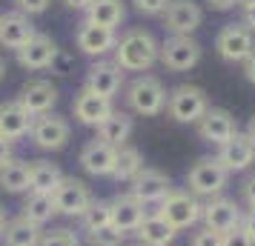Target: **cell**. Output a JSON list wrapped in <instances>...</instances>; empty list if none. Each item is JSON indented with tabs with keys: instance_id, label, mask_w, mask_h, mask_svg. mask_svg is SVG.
I'll list each match as a JSON object with an SVG mask.
<instances>
[{
	"instance_id": "obj_49",
	"label": "cell",
	"mask_w": 255,
	"mask_h": 246,
	"mask_svg": "<svg viewBox=\"0 0 255 246\" xmlns=\"http://www.w3.org/2000/svg\"><path fill=\"white\" fill-rule=\"evenodd\" d=\"M3 226H6V209H3V203H0V232H3Z\"/></svg>"
},
{
	"instance_id": "obj_20",
	"label": "cell",
	"mask_w": 255,
	"mask_h": 246,
	"mask_svg": "<svg viewBox=\"0 0 255 246\" xmlns=\"http://www.w3.org/2000/svg\"><path fill=\"white\" fill-rule=\"evenodd\" d=\"M235 132H238L235 129V120H232V115L227 109H207L204 117L198 120V135L207 143H215V146L227 143Z\"/></svg>"
},
{
	"instance_id": "obj_11",
	"label": "cell",
	"mask_w": 255,
	"mask_h": 246,
	"mask_svg": "<svg viewBox=\"0 0 255 246\" xmlns=\"http://www.w3.org/2000/svg\"><path fill=\"white\" fill-rule=\"evenodd\" d=\"M227 172H244L255 164V143L250 141L247 132H235L227 143L218 146V158H215Z\"/></svg>"
},
{
	"instance_id": "obj_33",
	"label": "cell",
	"mask_w": 255,
	"mask_h": 246,
	"mask_svg": "<svg viewBox=\"0 0 255 246\" xmlns=\"http://www.w3.org/2000/svg\"><path fill=\"white\" fill-rule=\"evenodd\" d=\"M86 241H89V246H124L127 235L115 226H104L98 232H86Z\"/></svg>"
},
{
	"instance_id": "obj_23",
	"label": "cell",
	"mask_w": 255,
	"mask_h": 246,
	"mask_svg": "<svg viewBox=\"0 0 255 246\" xmlns=\"http://www.w3.org/2000/svg\"><path fill=\"white\" fill-rule=\"evenodd\" d=\"M115 155H118L115 146H109V143H104V141H89L81 149L83 172H89V175H95V177L112 175V169H115Z\"/></svg>"
},
{
	"instance_id": "obj_5",
	"label": "cell",
	"mask_w": 255,
	"mask_h": 246,
	"mask_svg": "<svg viewBox=\"0 0 255 246\" xmlns=\"http://www.w3.org/2000/svg\"><path fill=\"white\" fill-rule=\"evenodd\" d=\"M163 109L169 112L175 123H198L204 117V112L209 109V100L207 92L198 89V86H178V89L169 92Z\"/></svg>"
},
{
	"instance_id": "obj_43",
	"label": "cell",
	"mask_w": 255,
	"mask_h": 246,
	"mask_svg": "<svg viewBox=\"0 0 255 246\" xmlns=\"http://www.w3.org/2000/svg\"><path fill=\"white\" fill-rule=\"evenodd\" d=\"M241 226L247 229V235L253 238V244H255V209H250V215H247V218H241Z\"/></svg>"
},
{
	"instance_id": "obj_14",
	"label": "cell",
	"mask_w": 255,
	"mask_h": 246,
	"mask_svg": "<svg viewBox=\"0 0 255 246\" xmlns=\"http://www.w3.org/2000/svg\"><path fill=\"white\" fill-rule=\"evenodd\" d=\"M60 49L58 43L52 40L49 35H40L37 32L26 46H20L14 55H17V63H20V69L26 72H43L52 66V60H55V55H58Z\"/></svg>"
},
{
	"instance_id": "obj_12",
	"label": "cell",
	"mask_w": 255,
	"mask_h": 246,
	"mask_svg": "<svg viewBox=\"0 0 255 246\" xmlns=\"http://www.w3.org/2000/svg\"><path fill=\"white\" fill-rule=\"evenodd\" d=\"M201 23L204 12L195 0H169V6L163 9V26L172 35H192Z\"/></svg>"
},
{
	"instance_id": "obj_10",
	"label": "cell",
	"mask_w": 255,
	"mask_h": 246,
	"mask_svg": "<svg viewBox=\"0 0 255 246\" xmlns=\"http://www.w3.org/2000/svg\"><path fill=\"white\" fill-rule=\"evenodd\" d=\"M215 49H218V55L224 60H230V63H244V58L255 49L253 32L244 23L224 26L218 32V37H215Z\"/></svg>"
},
{
	"instance_id": "obj_17",
	"label": "cell",
	"mask_w": 255,
	"mask_h": 246,
	"mask_svg": "<svg viewBox=\"0 0 255 246\" xmlns=\"http://www.w3.org/2000/svg\"><path fill=\"white\" fill-rule=\"evenodd\" d=\"M72 112L78 117V123L98 129L115 109H112V100H106V97L89 92V89H81V92L75 94V100H72Z\"/></svg>"
},
{
	"instance_id": "obj_42",
	"label": "cell",
	"mask_w": 255,
	"mask_h": 246,
	"mask_svg": "<svg viewBox=\"0 0 255 246\" xmlns=\"http://www.w3.org/2000/svg\"><path fill=\"white\" fill-rule=\"evenodd\" d=\"M9 161H14V155H12V143L0 138V169L9 164Z\"/></svg>"
},
{
	"instance_id": "obj_8",
	"label": "cell",
	"mask_w": 255,
	"mask_h": 246,
	"mask_svg": "<svg viewBox=\"0 0 255 246\" xmlns=\"http://www.w3.org/2000/svg\"><path fill=\"white\" fill-rule=\"evenodd\" d=\"M158 60L169 72H189L201 60V43L189 35H172L169 40H163Z\"/></svg>"
},
{
	"instance_id": "obj_39",
	"label": "cell",
	"mask_w": 255,
	"mask_h": 246,
	"mask_svg": "<svg viewBox=\"0 0 255 246\" xmlns=\"http://www.w3.org/2000/svg\"><path fill=\"white\" fill-rule=\"evenodd\" d=\"M69 66H72V55H66V52H58L49 69L55 72V75H69Z\"/></svg>"
},
{
	"instance_id": "obj_13",
	"label": "cell",
	"mask_w": 255,
	"mask_h": 246,
	"mask_svg": "<svg viewBox=\"0 0 255 246\" xmlns=\"http://www.w3.org/2000/svg\"><path fill=\"white\" fill-rule=\"evenodd\" d=\"M241 206L230 198H209V203H204V212H201V221L207 229L212 232H230L235 226H241Z\"/></svg>"
},
{
	"instance_id": "obj_31",
	"label": "cell",
	"mask_w": 255,
	"mask_h": 246,
	"mask_svg": "<svg viewBox=\"0 0 255 246\" xmlns=\"http://www.w3.org/2000/svg\"><path fill=\"white\" fill-rule=\"evenodd\" d=\"M140 169H143V155L135 149V146H121L115 155V169H112V177L115 180H132V177L138 175Z\"/></svg>"
},
{
	"instance_id": "obj_38",
	"label": "cell",
	"mask_w": 255,
	"mask_h": 246,
	"mask_svg": "<svg viewBox=\"0 0 255 246\" xmlns=\"http://www.w3.org/2000/svg\"><path fill=\"white\" fill-rule=\"evenodd\" d=\"M189 246H221V235L212 232V229H198L195 235H192V241H189Z\"/></svg>"
},
{
	"instance_id": "obj_19",
	"label": "cell",
	"mask_w": 255,
	"mask_h": 246,
	"mask_svg": "<svg viewBox=\"0 0 255 246\" xmlns=\"http://www.w3.org/2000/svg\"><path fill=\"white\" fill-rule=\"evenodd\" d=\"M32 123H35V117L29 115L17 100L0 103V138L3 141L14 143V141H20V138H26L32 132Z\"/></svg>"
},
{
	"instance_id": "obj_47",
	"label": "cell",
	"mask_w": 255,
	"mask_h": 246,
	"mask_svg": "<svg viewBox=\"0 0 255 246\" xmlns=\"http://www.w3.org/2000/svg\"><path fill=\"white\" fill-rule=\"evenodd\" d=\"M247 135H250V141L255 143V115H253V120H250V129H247Z\"/></svg>"
},
{
	"instance_id": "obj_36",
	"label": "cell",
	"mask_w": 255,
	"mask_h": 246,
	"mask_svg": "<svg viewBox=\"0 0 255 246\" xmlns=\"http://www.w3.org/2000/svg\"><path fill=\"white\" fill-rule=\"evenodd\" d=\"M49 3H52V0H14L17 12L26 14V17H32V14H43L49 9Z\"/></svg>"
},
{
	"instance_id": "obj_40",
	"label": "cell",
	"mask_w": 255,
	"mask_h": 246,
	"mask_svg": "<svg viewBox=\"0 0 255 246\" xmlns=\"http://www.w3.org/2000/svg\"><path fill=\"white\" fill-rule=\"evenodd\" d=\"M244 200H247L250 209H255V175H250L247 183H244Z\"/></svg>"
},
{
	"instance_id": "obj_29",
	"label": "cell",
	"mask_w": 255,
	"mask_h": 246,
	"mask_svg": "<svg viewBox=\"0 0 255 246\" xmlns=\"http://www.w3.org/2000/svg\"><path fill=\"white\" fill-rule=\"evenodd\" d=\"M58 212H55V203H52V195H35V192H29V198L23 203V212H20V218H26L29 223H35V226H46L52 218H55Z\"/></svg>"
},
{
	"instance_id": "obj_30",
	"label": "cell",
	"mask_w": 255,
	"mask_h": 246,
	"mask_svg": "<svg viewBox=\"0 0 255 246\" xmlns=\"http://www.w3.org/2000/svg\"><path fill=\"white\" fill-rule=\"evenodd\" d=\"M0 189L9 195H23L29 192V164L23 161H9L0 169Z\"/></svg>"
},
{
	"instance_id": "obj_22",
	"label": "cell",
	"mask_w": 255,
	"mask_h": 246,
	"mask_svg": "<svg viewBox=\"0 0 255 246\" xmlns=\"http://www.w3.org/2000/svg\"><path fill=\"white\" fill-rule=\"evenodd\" d=\"M109 215H112V226L127 235V232H135L140 221L146 218V206L138 203L132 195H115L109 200Z\"/></svg>"
},
{
	"instance_id": "obj_26",
	"label": "cell",
	"mask_w": 255,
	"mask_h": 246,
	"mask_svg": "<svg viewBox=\"0 0 255 246\" xmlns=\"http://www.w3.org/2000/svg\"><path fill=\"white\" fill-rule=\"evenodd\" d=\"M40 226L29 223L26 218H12L6 221L3 232H0V244L3 246H37L40 244Z\"/></svg>"
},
{
	"instance_id": "obj_41",
	"label": "cell",
	"mask_w": 255,
	"mask_h": 246,
	"mask_svg": "<svg viewBox=\"0 0 255 246\" xmlns=\"http://www.w3.org/2000/svg\"><path fill=\"white\" fill-rule=\"evenodd\" d=\"M244 75H247V81L255 83V49L244 58Z\"/></svg>"
},
{
	"instance_id": "obj_15",
	"label": "cell",
	"mask_w": 255,
	"mask_h": 246,
	"mask_svg": "<svg viewBox=\"0 0 255 246\" xmlns=\"http://www.w3.org/2000/svg\"><path fill=\"white\" fill-rule=\"evenodd\" d=\"M121 86H124V72L118 69L112 60H98L89 66L86 72V86L83 89H89V92L101 94L106 100H112L118 92H121Z\"/></svg>"
},
{
	"instance_id": "obj_2",
	"label": "cell",
	"mask_w": 255,
	"mask_h": 246,
	"mask_svg": "<svg viewBox=\"0 0 255 246\" xmlns=\"http://www.w3.org/2000/svg\"><path fill=\"white\" fill-rule=\"evenodd\" d=\"M201 212H204V203H201L192 192H184V189H172V192L158 203V218H163L175 232L195 226V223L201 221Z\"/></svg>"
},
{
	"instance_id": "obj_37",
	"label": "cell",
	"mask_w": 255,
	"mask_h": 246,
	"mask_svg": "<svg viewBox=\"0 0 255 246\" xmlns=\"http://www.w3.org/2000/svg\"><path fill=\"white\" fill-rule=\"evenodd\" d=\"M135 9L146 17H155V14H163V9L169 6V0H132Z\"/></svg>"
},
{
	"instance_id": "obj_4",
	"label": "cell",
	"mask_w": 255,
	"mask_h": 246,
	"mask_svg": "<svg viewBox=\"0 0 255 246\" xmlns=\"http://www.w3.org/2000/svg\"><path fill=\"white\" fill-rule=\"evenodd\" d=\"M227 177H230V172L215 158H201L186 172V186L195 198H218L227 186Z\"/></svg>"
},
{
	"instance_id": "obj_34",
	"label": "cell",
	"mask_w": 255,
	"mask_h": 246,
	"mask_svg": "<svg viewBox=\"0 0 255 246\" xmlns=\"http://www.w3.org/2000/svg\"><path fill=\"white\" fill-rule=\"evenodd\" d=\"M37 246H81V238L72 229H52V232L40 235V244Z\"/></svg>"
},
{
	"instance_id": "obj_27",
	"label": "cell",
	"mask_w": 255,
	"mask_h": 246,
	"mask_svg": "<svg viewBox=\"0 0 255 246\" xmlns=\"http://www.w3.org/2000/svg\"><path fill=\"white\" fill-rule=\"evenodd\" d=\"M60 180H63V172L55 164H49V161L29 164V192H35V195H52Z\"/></svg>"
},
{
	"instance_id": "obj_46",
	"label": "cell",
	"mask_w": 255,
	"mask_h": 246,
	"mask_svg": "<svg viewBox=\"0 0 255 246\" xmlns=\"http://www.w3.org/2000/svg\"><path fill=\"white\" fill-rule=\"evenodd\" d=\"M63 6H69V9H78V12H86V6L92 3V0H60Z\"/></svg>"
},
{
	"instance_id": "obj_3",
	"label": "cell",
	"mask_w": 255,
	"mask_h": 246,
	"mask_svg": "<svg viewBox=\"0 0 255 246\" xmlns=\"http://www.w3.org/2000/svg\"><path fill=\"white\" fill-rule=\"evenodd\" d=\"M127 103L132 112H138L143 117H155L163 112L166 106V89L158 78L152 75H140L127 86Z\"/></svg>"
},
{
	"instance_id": "obj_24",
	"label": "cell",
	"mask_w": 255,
	"mask_h": 246,
	"mask_svg": "<svg viewBox=\"0 0 255 246\" xmlns=\"http://www.w3.org/2000/svg\"><path fill=\"white\" fill-rule=\"evenodd\" d=\"M124 17H127L124 0H92L86 6V20L95 26H104V29H112V32L124 23Z\"/></svg>"
},
{
	"instance_id": "obj_6",
	"label": "cell",
	"mask_w": 255,
	"mask_h": 246,
	"mask_svg": "<svg viewBox=\"0 0 255 246\" xmlns=\"http://www.w3.org/2000/svg\"><path fill=\"white\" fill-rule=\"evenodd\" d=\"M29 135H32V143H35L37 149H43V152H60L72 138V126L66 117L49 112V115L35 117Z\"/></svg>"
},
{
	"instance_id": "obj_32",
	"label": "cell",
	"mask_w": 255,
	"mask_h": 246,
	"mask_svg": "<svg viewBox=\"0 0 255 246\" xmlns=\"http://www.w3.org/2000/svg\"><path fill=\"white\" fill-rule=\"evenodd\" d=\"M81 223L86 232H98L104 226H112V215H109V200H92L89 209L81 215Z\"/></svg>"
},
{
	"instance_id": "obj_18",
	"label": "cell",
	"mask_w": 255,
	"mask_h": 246,
	"mask_svg": "<svg viewBox=\"0 0 255 246\" xmlns=\"http://www.w3.org/2000/svg\"><path fill=\"white\" fill-rule=\"evenodd\" d=\"M17 103L23 106L32 117L49 115L52 106L58 103V89L49 81H29V83H23V89L17 94Z\"/></svg>"
},
{
	"instance_id": "obj_50",
	"label": "cell",
	"mask_w": 255,
	"mask_h": 246,
	"mask_svg": "<svg viewBox=\"0 0 255 246\" xmlns=\"http://www.w3.org/2000/svg\"><path fill=\"white\" fill-rule=\"evenodd\" d=\"M3 78H6V60L0 58V81H3Z\"/></svg>"
},
{
	"instance_id": "obj_1",
	"label": "cell",
	"mask_w": 255,
	"mask_h": 246,
	"mask_svg": "<svg viewBox=\"0 0 255 246\" xmlns=\"http://www.w3.org/2000/svg\"><path fill=\"white\" fill-rule=\"evenodd\" d=\"M115 63L121 72H146L158 63L161 46L146 29H129L124 37H118L115 43Z\"/></svg>"
},
{
	"instance_id": "obj_9",
	"label": "cell",
	"mask_w": 255,
	"mask_h": 246,
	"mask_svg": "<svg viewBox=\"0 0 255 246\" xmlns=\"http://www.w3.org/2000/svg\"><path fill=\"white\" fill-rule=\"evenodd\" d=\"M129 183H132L129 195L138 200V203H143V206H149V203H161V200L172 192L169 177L163 175L161 169H149V166H143Z\"/></svg>"
},
{
	"instance_id": "obj_21",
	"label": "cell",
	"mask_w": 255,
	"mask_h": 246,
	"mask_svg": "<svg viewBox=\"0 0 255 246\" xmlns=\"http://www.w3.org/2000/svg\"><path fill=\"white\" fill-rule=\"evenodd\" d=\"M35 35H37V29L32 26V20L26 14H20V12L0 14V46L17 52V49L26 46Z\"/></svg>"
},
{
	"instance_id": "obj_45",
	"label": "cell",
	"mask_w": 255,
	"mask_h": 246,
	"mask_svg": "<svg viewBox=\"0 0 255 246\" xmlns=\"http://www.w3.org/2000/svg\"><path fill=\"white\" fill-rule=\"evenodd\" d=\"M244 26H247L250 32H255V6L244 9Z\"/></svg>"
},
{
	"instance_id": "obj_48",
	"label": "cell",
	"mask_w": 255,
	"mask_h": 246,
	"mask_svg": "<svg viewBox=\"0 0 255 246\" xmlns=\"http://www.w3.org/2000/svg\"><path fill=\"white\" fill-rule=\"evenodd\" d=\"M235 6H241V9H250V6H255V0H235Z\"/></svg>"
},
{
	"instance_id": "obj_28",
	"label": "cell",
	"mask_w": 255,
	"mask_h": 246,
	"mask_svg": "<svg viewBox=\"0 0 255 246\" xmlns=\"http://www.w3.org/2000/svg\"><path fill=\"white\" fill-rule=\"evenodd\" d=\"M98 135H101V141L104 143L115 146V149L127 146L129 135H132V117L124 115V112H112V115L98 126Z\"/></svg>"
},
{
	"instance_id": "obj_25",
	"label": "cell",
	"mask_w": 255,
	"mask_h": 246,
	"mask_svg": "<svg viewBox=\"0 0 255 246\" xmlns=\"http://www.w3.org/2000/svg\"><path fill=\"white\" fill-rule=\"evenodd\" d=\"M135 235H138L140 246H169L178 232H175L163 218H158V215H146V218L140 221V226L135 229Z\"/></svg>"
},
{
	"instance_id": "obj_35",
	"label": "cell",
	"mask_w": 255,
	"mask_h": 246,
	"mask_svg": "<svg viewBox=\"0 0 255 246\" xmlns=\"http://www.w3.org/2000/svg\"><path fill=\"white\" fill-rule=\"evenodd\" d=\"M221 246H255V244H253V238L247 235L244 226H235V229L221 235Z\"/></svg>"
},
{
	"instance_id": "obj_44",
	"label": "cell",
	"mask_w": 255,
	"mask_h": 246,
	"mask_svg": "<svg viewBox=\"0 0 255 246\" xmlns=\"http://www.w3.org/2000/svg\"><path fill=\"white\" fill-rule=\"evenodd\" d=\"M209 9H215V12H227V9H232L235 6V0H207Z\"/></svg>"
},
{
	"instance_id": "obj_7",
	"label": "cell",
	"mask_w": 255,
	"mask_h": 246,
	"mask_svg": "<svg viewBox=\"0 0 255 246\" xmlns=\"http://www.w3.org/2000/svg\"><path fill=\"white\" fill-rule=\"evenodd\" d=\"M92 192L89 186L78 180V177H63L58 183V189L52 192V203H55V212L58 215H66V218H81L83 212L89 209L92 203Z\"/></svg>"
},
{
	"instance_id": "obj_16",
	"label": "cell",
	"mask_w": 255,
	"mask_h": 246,
	"mask_svg": "<svg viewBox=\"0 0 255 246\" xmlns=\"http://www.w3.org/2000/svg\"><path fill=\"white\" fill-rule=\"evenodd\" d=\"M75 43L81 49L83 55H89V58H104L109 55L118 43V35L112 29H104V26H95L89 20H83L78 26V32H75Z\"/></svg>"
}]
</instances>
